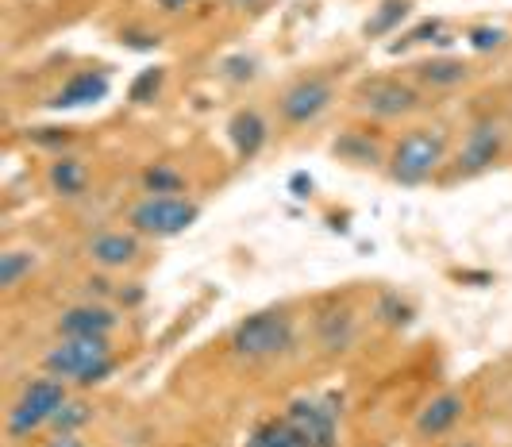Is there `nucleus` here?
Here are the masks:
<instances>
[{
    "mask_svg": "<svg viewBox=\"0 0 512 447\" xmlns=\"http://www.w3.org/2000/svg\"><path fill=\"white\" fill-rule=\"evenodd\" d=\"M247 447H339L335 397H297L282 417L255 424Z\"/></svg>",
    "mask_w": 512,
    "mask_h": 447,
    "instance_id": "nucleus-1",
    "label": "nucleus"
},
{
    "mask_svg": "<svg viewBox=\"0 0 512 447\" xmlns=\"http://www.w3.org/2000/svg\"><path fill=\"white\" fill-rule=\"evenodd\" d=\"M47 374L77 386H101L104 378L116 370V355L108 340H85V336H62L51 351L43 355Z\"/></svg>",
    "mask_w": 512,
    "mask_h": 447,
    "instance_id": "nucleus-2",
    "label": "nucleus"
},
{
    "mask_svg": "<svg viewBox=\"0 0 512 447\" xmlns=\"http://www.w3.org/2000/svg\"><path fill=\"white\" fill-rule=\"evenodd\" d=\"M297 340V328H293V316L282 309H262V313L243 316L235 328H231V351L247 363H262V359H278L285 355Z\"/></svg>",
    "mask_w": 512,
    "mask_h": 447,
    "instance_id": "nucleus-3",
    "label": "nucleus"
},
{
    "mask_svg": "<svg viewBox=\"0 0 512 447\" xmlns=\"http://www.w3.org/2000/svg\"><path fill=\"white\" fill-rule=\"evenodd\" d=\"M70 401V386L62 382V378H35V382H27L24 394L16 397V405L8 409V421H4V432H8V440H27V436H35L39 428H47L54 424L58 417V409Z\"/></svg>",
    "mask_w": 512,
    "mask_h": 447,
    "instance_id": "nucleus-4",
    "label": "nucleus"
},
{
    "mask_svg": "<svg viewBox=\"0 0 512 447\" xmlns=\"http://www.w3.org/2000/svg\"><path fill=\"white\" fill-rule=\"evenodd\" d=\"M443 155L447 143L439 128H412L389 155V178L397 185H424L443 166Z\"/></svg>",
    "mask_w": 512,
    "mask_h": 447,
    "instance_id": "nucleus-5",
    "label": "nucleus"
},
{
    "mask_svg": "<svg viewBox=\"0 0 512 447\" xmlns=\"http://www.w3.org/2000/svg\"><path fill=\"white\" fill-rule=\"evenodd\" d=\"M201 220V205L189 197H143L128 212L131 232L151 239H174Z\"/></svg>",
    "mask_w": 512,
    "mask_h": 447,
    "instance_id": "nucleus-6",
    "label": "nucleus"
},
{
    "mask_svg": "<svg viewBox=\"0 0 512 447\" xmlns=\"http://www.w3.org/2000/svg\"><path fill=\"white\" fill-rule=\"evenodd\" d=\"M355 105L366 116H374V120H401V116L420 108V93L401 78H374L359 85V101Z\"/></svg>",
    "mask_w": 512,
    "mask_h": 447,
    "instance_id": "nucleus-7",
    "label": "nucleus"
},
{
    "mask_svg": "<svg viewBox=\"0 0 512 447\" xmlns=\"http://www.w3.org/2000/svg\"><path fill=\"white\" fill-rule=\"evenodd\" d=\"M335 101V89L328 78L312 74V78L293 81L289 89L282 93V120L293 124V128H305L312 120H320Z\"/></svg>",
    "mask_w": 512,
    "mask_h": 447,
    "instance_id": "nucleus-8",
    "label": "nucleus"
},
{
    "mask_svg": "<svg viewBox=\"0 0 512 447\" xmlns=\"http://www.w3.org/2000/svg\"><path fill=\"white\" fill-rule=\"evenodd\" d=\"M501 151H505V132H501V124H497V120H482V124L470 128L466 143H462L459 170L462 174H482V170H489V166L501 158Z\"/></svg>",
    "mask_w": 512,
    "mask_h": 447,
    "instance_id": "nucleus-9",
    "label": "nucleus"
},
{
    "mask_svg": "<svg viewBox=\"0 0 512 447\" xmlns=\"http://www.w3.org/2000/svg\"><path fill=\"white\" fill-rule=\"evenodd\" d=\"M116 320L120 316L112 313L108 305H97V301H85V305H74L58 316V336H85V340H108L116 332Z\"/></svg>",
    "mask_w": 512,
    "mask_h": 447,
    "instance_id": "nucleus-10",
    "label": "nucleus"
},
{
    "mask_svg": "<svg viewBox=\"0 0 512 447\" xmlns=\"http://www.w3.org/2000/svg\"><path fill=\"white\" fill-rule=\"evenodd\" d=\"M85 255L101 270H124L139 259V232H120V228H108L85 243Z\"/></svg>",
    "mask_w": 512,
    "mask_h": 447,
    "instance_id": "nucleus-11",
    "label": "nucleus"
},
{
    "mask_svg": "<svg viewBox=\"0 0 512 447\" xmlns=\"http://www.w3.org/2000/svg\"><path fill=\"white\" fill-rule=\"evenodd\" d=\"M462 413H466L462 394L447 390V394L432 397V401L420 409V417H416V424H412V432H416V440H439V436H447V432L462 421Z\"/></svg>",
    "mask_w": 512,
    "mask_h": 447,
    "instance_id": "nucleus-12",
    "label": "nucleus"
},
{
    "mask_svg": "<svg viewBox=\"0 0 512 447\" xmlns=\"http://www.w3.org/2000/svg\"><path fill=\"white\" fill-rule=\"evenodd\" d=\"M228 139L231 147H235V155H239V162H251L266 147L270 124H266V116L258 108H239L228 120Z\"/></svg>",
    "mask_w": 512,
    "mask_h": 447,
    "instance_id": "nucleus-13",
    "label": "nucleus"
},
{
    "mask_svg": "<svg viewBox=\"0 0 512 447\" xmlns=\"http://www.w3.org/2000/svg\"><path fill=\"white\" fill-rule=\"evenodd\" d=\"M108 89H112V81H108V74H101V70H81V74H74V78L66 81L58 93H54V108H85V105H97V101H104L108 97Z\"/></svg>",
    "mask_w": 512,
    "mask_h": 447,
    "instance_id": "nucleus-14",
    "label": "nucleus"
},
{
    "mask_svg": "<svg viewBox=\"0 0 512 447\" xmlns=\"http://www.w3.org/2000/svg\"><path fill=\"white\" fill-rule=\"evenodd\" d=\"M47 182L58 197H81L85 193V185H89V170H85V162L74 155H58L51 162V170H47Z\"/></svg>",
    "mask_w": 512,
    "mask_h": 447,
    "instance_id": "nucleus-15",
    "label": "nucleus"
},
{
    "mask_svg": "<svg viewBox=\"0 0 512 447\" xmlns=\"http://www.w3.org/2000/svg\"><path fill=\"white\" fill-rule=\"evenodd\" d=\"M332 155L339 162H351V166H378L382 162V147L370 139L366 132H343L339 139L332 143Z\"/></svg>",
    "mask_w": 512,
    "mask_h": 447,
    "instance_id": "nucleus-16",
    "label": "nucleus"
},
{
    "mask_svg": "<svg viewBox=\"0 0 512 447\" xmlns=\"http://www.w3.org/2000/svg\"><path fill=\"white\" fill-rule=\"evenodd\" d=\"M416 78L432 89H455L462 81H470V66L462 58H428L416 66Z\"/></svg>",
    "mask_w": 512,
    "mask_h": 447,
    "instance_id": "nucleus-17",
    "label": "nucleus"
},
{
    "mask_svg": "<svg viewBox=\"0 0 512 447\" xmlns=\"http://www.w3.org/2000/svg\"><path fill=\"white\" fill-rule=\"evenodd\" d=\"M409 12H412V0H382V4L374 8V16L362 24L366 39H382V35H393L397 27L409 20Z\"/></svg>",
    "mask_w": 512,
    "mask_h": 447,
    "instance_id": "nucleus-18",
    "label": "nucleus"
},
{
    "mask_svg": "<svg viewBox=\"0 0 512 447\" xmlns=\"http://www.w3.org/2000/svg\"><path fill=\"white\" fill-rule=\"evenodd\" d=\"M143 193L147 197H181L185 193V174L174 170V166H166V162H154L143 170Z\"/></svg>",
    "mask_w": 512,
    "mask_h": 447,
    "instance_id": "nucleus-19",
    "label": "nucleus"
},
{
    "mask_svg": "<svg viewBox=\"0 0 512 447\" xmlns=\"http://www.w3.org/2000/svg\"><path fill=\"white\" fill-rule=\"evenodd\" d=\"M31 270H35V255L31 251H4L0 255V290H16Z\"/></svg>",
    "mask_w": 512,
    "mask_h": 447,
    "instance_id": "nucleus-20",
    "label": "nucleus"
},
{
    "mask_svg": "<svg viewBox=\"0 0 512 447\" xmlns=\"http://www.w3.org/2000/svg\"><path fill=\"white\" fill-rule=\"evenodd\" d=\"M162 85H166V70H162V66H154V70H143L139 78L131 81L128 101H131V105H151L154 97L162 93Z\"/></svg>",
    "mask_w": 512,
    "mask_h": 447,
    "instance_id": "nucleus-21",
    "label": "nucleus"
},
{
    "mask_svg": "<svg viewBox=\"0 0 512 447\" xmlns=\"http://www.w3.org/2000/svg\"><path fill=\"white\" fill-rule=\"evenodd\" d=\"M89 421H93V409H89L85 401H74V397H70V401L58 409V417H54L51 428L54 432H81Z\"/></svg>",
    "mask_w": 512,
    "mask_h": 447,
    "instance_id": "nucleus-22",
    "label": "nucleus"
},
{
    "mask_svg": "<svg viewBox=\"0 0 512 447\" xmlns=\"http://www.w3.org/2000/svg\"><path fill=\"white\" fill-rule=\"evenodd\" d=\"M378 316H382L385 324H393V328H405L412 320V305L409 301H401L397 293H382V301H378Z\"/></svg>",
    "mask_w": 512,
    "mask_h": 447,
    "instance_id": "nucleus-23",
    "label": "nucleus"
},
{
    "mask_svg": "<svg viewBox=\"0 0 512 447\" xmlns=\"http://www.w3.org/2000/svg\"><path fill=\"white\" fill-rule=\"evenodd\" d=\"M220 74L239 85V81H251V78H255V74H258V62H255V58H247V54H231V58H224V62H220Z\"/></svg>",
    "mask_w": 512,
    "mask_h": 447,
    "instance_id": "nucleus-24",
    "label": "nucleus"
},
{
    "mask_svg": "<svg viewBox=\"0 0 512 447\" xmlns=\"http://www.w3.org/2000/svg\"><path fill=\"white\" fill-rule=\"evenodd\" d=\"M466 39H470V47H474V51L478 54H486V51H497V47H501V43H505V27H470V35H466Z\"/></svg>",
    "mask_w": 512,
    "mask_h": 447,
    "instance_id": "nucleus-25",
    "label": "nucleus"
},
{
    "mask_svg": "<svg viewBox=\"0 0 512 447\" xmlns=\"http://www.w3.org/2000/svg\"><path fill=\"white\" fill-rule=\"evenodd\" d=\"M120 43L131 47V51H154V47H158V35H147V31H124Z\"/></svg>",
    "mask_w": 512,
    "mask_h": 447,
    "instance_id": "nucleus-26",
    "label": "nucleus"
},
{
    "mask_svg": "<svg viewBox=\"0 0 512 447\" xmlns=\"http://www.w3.org/2000/svg\"><path fill=\"white\" fill-rule=\"evenodd\" d=\"M436 31H439V20H428V24H420L416 31H409V35L401 39V47H409V43H424V39H428V35H436Z\"/></svg>",
    "mask_w": 512,
    "mask_h": 447,
    "instance_id": "nucleus-27",
    "label": "nucleus"
},
{
    "mask_svg": "<svg viewBox=\"0 0 512 447\" xmlns=\"http://www.w3.org/2000/svg\"><path fill=\"white\" fill-rule=\"evenodd\" d=\"M43 447H85V440H81L77 432H54V436Z\"/></svg>",
    "mask_w": 512,
    "mask_h": 447,
    "instance_id": "nucleus-28",
    "label": "nucleus"
},
{
    "mask_svg": "<svg viewBox=\"0 0 512 447\" xmlns=\"http://www.w3.org/2000/svg\"><path fill=\"white\" fill-rule=\"evenodd\" d=\"M66 139H70V135H66V132L58 135V128H39V132H35V143H43V147H54V143H66Z\"/></svg>",
    "mask_w": 512,
    "mask_h": 447,
    "instance_id": "nucleus-29",
    "label": "nucleus"
},
{
    "mask_svg": "<svg viewBox=\"0 0 512 447\" xmlns=\"http://www.w3.org/2000/svg\"><path fill=\"white\" fill-rule=\"evenodd\" d=\"M289 189H293L297 197H308V193H312V178H308V174H293V182H289Z\"/></svg>",
    "mask_w": 512,
    "mask_h": 447,
    "instance_id": "nucleus-30",
    "label": "nucleus"
},
{
    "mask_svg": "<svg viewBox=\"0 0 512 447\" xmlns=\"http://www.w3.org/2000/svg\"><path fill=\"white\" fill-rule=\"evenodd\" d=\"M189 4H193V0H158L162 12H181V8H189Z\"/></svg>",
    "mask_w": 512,
    "mask_h": 447,
    "instance_id": "nucleus-31",
    "label": "nucleus"
},
{
    "mask_svg": "<svg viewBox=\"0 0 512 447\" xmlns=\"http://www.w3.org/2000/svg\"><path fill=\"white\" fill-rule=\"evenodd\" d=\"M228 4H231V8H255L258 0H228Z\"/></svg>",
    "mask_w": 512,
    "mask_h": 447,
    "instance_id": "nucleus-32",
    "label": "nucleus"
},
{
    "mask_svg": "<svg viewBox=\"0 0 512 447\" xmlns=\"http://www.w3.org/2000/svg\"><path fill=\"white\" fill-rule=\"evenodd\" d=\"M459 447H478V444H474V440H466V444H459Z\"/></svg>",
    "mask_w": 512,
    "mask_h": 447,
    "instance_id": "nucleus-33",
    "label": "nucleus"
}]
</instances>
